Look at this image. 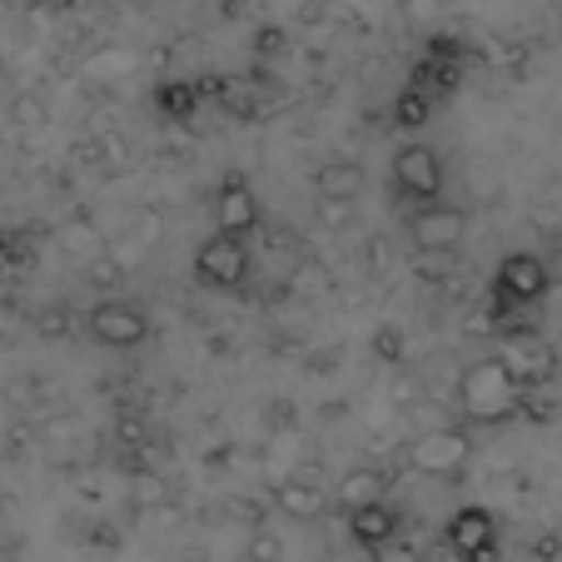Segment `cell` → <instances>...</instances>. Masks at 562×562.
Instances as JSON below:
<instances>
[{"label":"cell","mask_w":562,"mask_h":562,"mask_svg":"<svg viewBox=\"0 0 562 562\" xmlns=\"http://www.w3.org/2000/svg\"><path fill=\"white\" fill-rule=\"evenodd\" d=\"M522 404H528V393L513 383V373L498 359H477L458 373V408H463L468 424L498 428L508 418H518Z\"/></svg>","instance_id":"obj_1"},{"label":"cell","mask_w":562,"mask_h":562,"mask_svg":"<svg viewBox=\"0 0 562 562\" xmlns=\"http://www.w3.org/2000/svg\"><path fill=\"white\" fill-rule=\"evenodd\" d=\"M548 265H542L538 255H508L498 265V274H493V318L503 314H522L528 304H538L542 294H548Z\"/></svg>","instance_id":"obj_2"},{"label":"cell","mask_w":562,"mask_h":562,"mask_svg":"<svg viewBox=\"0 0 562 562\" xmlns=\"http://www.w3.org/2000/svg\"><path fill=\"white\" fill-rule=\"evenodd\" d=\"M473 463V438L463 428H428L408 448V468L424 477H458Z\"/></svg>","instance_id":"obj_3"},{"label":"cell","mask_w":562,"mask_h":562,"mask_svg":"<svg viewBox=\"0 0 562 562\" xmlns=\"http://www.w3.org/2000/svg\"><path fill=\"white\" fill-rule=\"evenodd\" d=\"M393 184L414 204H438V194H443V155L434 145H424V139L398 145V155H393Z\"/></svg>","instance_id":"obj_4"},{"label":"cell","mask_w":562,"mask_h":562,"mask_svg":"<svg viewBox=\"0 0 562 562\" xmlns=\"http://www.w3.org/2000/svg\"><path fill=\"white\" fill-rule=\"evenodd\" d=\"M194 279L210 289H245L249 279V245L245 239H234V234H220L214 229L200 249H194Z\"/></svg>","instance_id":"obj_5"},{"label":"cell","mask_w":562,"mask_h":562,"mask_svg":"<svg viewBox=\"0 0 562 562\" xmlns=\"http://www.w3.org/2000/svg\"><path fill=\"white\" fill-rule=\"evenodd\" d=\"M498 363L513 373V383H518L522 393H528V389H542V383H552V373H558V353H552V344L538 339L532 329L503 334Z\"/></svg>","instance_id":"obj_6"},{"label":"cell","mask_w":562,"mask_h":562,"mask_svg":"<svg viewBox=\"0 0 562 562\" xmlns=\"http://www.w3.org/2000/svg\"><path fill=\"white\" fill-rule=\"evenodd\" d=\"M86 329L105 349H139L149 339V314L139 304H125V299H105V304H95L86 314Z\"/></svg>","instance_id":"obj_7"},{"label":"cell","mask_w":562,"mask_h":562,"mask_svg":"<svg viewBox=\"0 0 562 562\" xmlns=\"http://www.w3.org/2000/svg\"><path fill=\"white\" fill-rule=\"evenodd\" d=\"M408 234H414V245L424 249V255H453L468 234V214L458 210V204H443V200L418 204L414 220H408Z\"/></svg>","instance_id":"obj_8"},{"label":"cell","mask_w":562,"mask_h":562,"mask_svg":"<svg viewBox=\"0 0 562 562\" xmlns=\"http://www.w3.org/2000/svg\"><path fill=\"white\" fill-rule=\"evenodd\" d=\"M214 224L220 234H234V239H249L259 229V194L249 180L229 175V180L214 190Z\"/></svg>","instance_id":"obj_9"},{"label":"cell","mask_w":562,"mask_h":562,"mask_svg":"<svg viewBox=\"0 0 562 562\" xmlns=\"http://www.w3.org/2000/svg\"><path fill=\"white\" fill-rule=\"evenodd\" d=\"M443 542H448V552L463 562V558H473V552L498 542V518H493L488 508H458L453 518L443 522Z\"/></svg>","instance_id":"obj_10"},{"label":"cell","mask_w":562,"mask_h":562,"mask_svg":"<svg viewBox=\"0 0 562 562\" xmlns=\"http://www.w3.org/2000/svg\"><path fill=\"white\" fill-rule=\"evenodd\" d=\"M269 498H274V508H284V518H299V522L324 518V508H329V493L318 488V483H308V477H299V473L269 477Z\"/></svg>","instance_id":"obj_11"},{"label":"cell","mask_w":562,"mask_h":562,"mask_svg":"<svg viewBox=\"0 0 562 562\" xmlns=\"http://www.w3.org/2000/svg\"><path fill=\"white\" fill-rule=\"evenodd\" d=\"M369 184V170H363L359 159H324L314 170V194L324 204H353Z\"/></svg>","instance_id":"obj_12"},{"label":"cell","mask_w":562,"mask_h":562,"mask_svg":"<svg viewBox=\"0 0 562 562\" xmlns=\"http://www.w3.org/2000/svg\"><path fill=\"white\" fill-rule=\"evenodd\" d=\"M349 532L353 542H363V548H383V542L404 538V518H398V508L393 503H363V508L349 513Z\"/></svg>","instance_id":"obj_13"},{"label":"cell","mask_w":562,"mask_h":562,"mask_svg":"<svg viewBox=\"0 0 562 562\" xmlns=\"http://www.w3.org/2000/svg\"><path fill=\"white\" fill-rule=\"evenodd\" d=\"M204 100H214L229 120H259V110H265L259 90L249 86V80H239V75H220V80L204 90Z\"/></svg>","instance_id":"obj_14"},{"label":"cell","mask_w":562,"mask_h":562,"mask_svg":"<svg viewBox=\"0 0 562 562\" xmlns=\"http://www.w3.org/2000/svg\"><path fill=\"white\" fill-rule=\"evenodd\" d=\"M155 105L165 120H175V125H190L194 115H200L204 105V86H194V80H165V86L155 90Z\"/></svg>","instance_id":"obj_15"},{"label":"cell","mask_w":562,"mask_h":562,"mask_svg":"<svg viewBox=\"0 0 562 562\" xmlns=\"http://www.w3.org/2000/svg\"><path fill=\"white\" fill-rule=\"evenodd\" d=\"M383 488H389V477H383L379 468H353L339 483V503L353 513V508H363V503H383Z\"/></svg>","instance_id":"obj_16"},{"label":"cell","mask_w":562,"mask_h":562,"mask_svg":"<svg viewBox=\"0 0 562 562\" xmlns=\"http://www.w3.org/2000/svg\"><path fill=\"white\" fill-rule=\"evenodd\" d=\"M428 115H434V100L418 95V90H408V86H404V95L393 100V120H398V125H408V130L428 125Z\"/></svg>","instance_id":"obj_17"},{"label":"cell","mask_w":562,"mask_h":562,"mask_svg":"<svg viewBox=\"0 0 562 562\" xmlns=\"http://www.w3.org/2000/svg\"><path fill=\"white\" fill-rule=\"evenodd\" d=\"M245 558L249 562H279V558H284V538H279V532H269L265 522H259V528L249 532V542H245Z\"/></svg>","instance_id":"obj_18"},{"label":"cell","mask_w":562,"mask_h":562,"mask_svg":"<svg viewBox=\"0 0 562 562\" xmlns=\"http://www.w3.org/2000/svg\"><path fill=\"white\" fill-rule=\"evenodd\" d=\"M284 50H289V35L279 31V25H265V31L255 35V55H259V60H279Z\"/></svg>","instance_id":"obj_19"},{"label":"cell","mask_w":562,"mask_h":562,"mask_svg":"<svg viewBox=\"0 0 562 562\" xmlns=\"http://www.w3.org/2000/svg\"><path fill=\"white\" fill-rule=\"evenodd\" d=\"M373 562H424V552L408 538H393V542H383V548H373Z\"/></svg>","instance_id":"obj_20"},{"label":"cell","mask_w":562,"mask_h":562,"mask_svg":"<svg viewBox=\"0 0 562 562\" xmlns=\"http://www.w3.org/2000/svg\"><path fill=\"white\" fill-rule=\"evenodd\" d=\"M373 353H379L383 363H398V359H404V334H398V329H379V334H373Z\"/></svg>","instance_id":"obj_21"},{"label":"cell","mask_w":562,"mask_h":562,"mask_svg":"<svg viewBox=\"0 0 562 562\" xmlns=\"http://www.w3.org/2000/svg\"><path fill=\"white\" fill-rule=\"evenodd\" d=\"M463 562H503V552H498V542H493V548L473 552V558H463Z\"/></svg>","instance_id":"obj_22"},{"label":"cell","mask_w":562,"mask_h":562,"mask_svg":"<svg viewBox=\"0 0 562 562\" xmlns=\"http://www.w3.org/2000/svg\"><path fill=\"white\" fill-rule=\"evenodd\" d=\"M532 552H538L542 562H552V552H558V538H538V548H532Z\"/></svg>","instance_id":"obj_23"},{"label":"cell","mask_w":562,"mask_h":562,"mask_svg":"<svg viewBox=\"0 0 562 562\" xmlns=\"http://www.w3.org/2000/svg\"><path fill=\"white\" fill-rule=\"evenodd\" d=\"M0 90H5V65H0Z\"/></svg>","instance_id":"obj_24"}]
</instances>
